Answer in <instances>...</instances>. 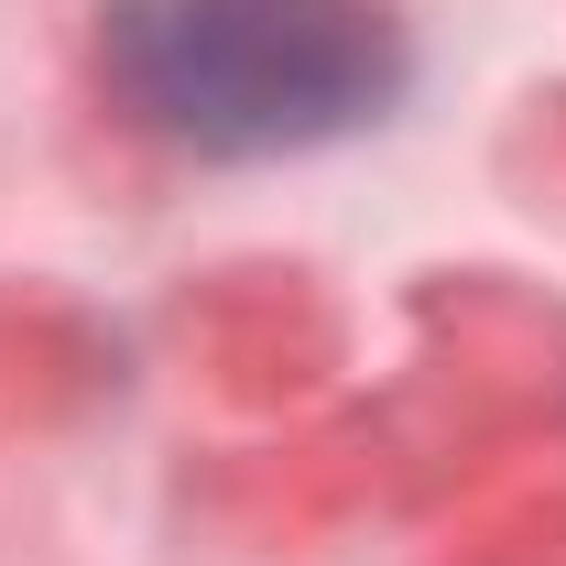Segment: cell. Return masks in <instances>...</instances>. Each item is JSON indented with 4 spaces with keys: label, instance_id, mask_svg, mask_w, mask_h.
<instances>
[{
    "label": "cell",
    "instance_id": "obj_1",
    "mask_svg": "<svg viewBox=\"0 0 566 566\" xmlns=\"http://www.w3.org/2000/svg\"><path fill=\"white\" fill-rule=\"evenodd\" d=\"M98 55L142 132L208 164L316 153L403 98V22L381 0H109Z\"/></svg>",
    "mask_w": 566,
    "mask_h": 566
}]
</instances>
